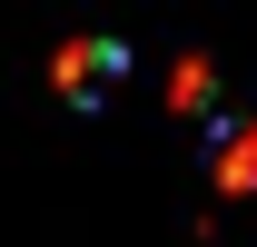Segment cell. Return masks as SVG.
Here are the masks:
<instances>
[{"mask_svg": "<svg viewBox=\"0 0 257 247\" xmlns=\"http://www.w3.org/2000/svg\"><path fill=\"white\" fill-rule=\"evenodd\" d=\"M109 69H119V50H109V40H69L60 60H50V79H60L69 99H89L99 79H109Z\"/></svg>", "mask_w": 257, "mask_h": 247, "instance_id": "1", "label": "cell"}, {"mask_svg": "<svg viewBox=\"0 0 257 247\" xmlns=\"http://www.w3.org/2000/svg\"><path fill=\"white\" fill-rule=\"evenodd\" d=\"M257 188V129H227V149H218V198H247Z\"/></svg>", "mask_w": 257, "mask_h": 247, "instance_id": "2", "label": "cell"}, {"mask_svg": "<svg viewBox=\"0 0 257 247\" xmlns=\"http://www.w3.org/2000/svg\"><path fill=\"white\" fill-rule=\"evenodd\" d=\"M168 99H178V109H208V99H218V79H208V60H178V79H168Z\"/></svg>", "mask_w": 257, "mask_h": 247, "instance_id": "3", "label": "cell"}]
</instances>
